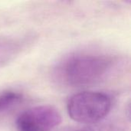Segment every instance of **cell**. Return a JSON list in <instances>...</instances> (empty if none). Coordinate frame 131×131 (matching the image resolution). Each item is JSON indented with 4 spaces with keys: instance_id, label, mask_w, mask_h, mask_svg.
Here are the masks:
<instances>
[{
    "instance_id": "1",
    "label": "cell",
    "mask_w": 131,
    "mask_h": 131,
    "mask_svg": "<svg viewBox=\"0 0 131 131\" xmlns=\"http://www.w3.org/2000/svg\"><path fill=\"white\" fill-rule=\"evenodd\" d=\"M120 58L97 51H77L61 60L54 68L56 79L71 88L97 85L110 78L119 67Z\"/></svg>"
},
{
    "instance_id": "2",
    "label": "cell",
    "mask_w": 131,
    "mask_h": 131,
    "mask_svg": "<svg viewBox=\"0 0 131 131\" xmlns=\"http://www.w3.org/2000/svg\"><path fill=\"white\" fill-rule=\"evenodd\" d=\"M111 107V97L100 91H85L74 94L67 103L69 117L76 122L88 125L102 122Z\"/></svg>"
},
{
    "instance_id": "3",
    "label": "cell",
    "mask_w": 131,
    "mask_h": 131,
    "mask_svg": "<svg viewBox=\"0 0 131 131\" xmlns=\"http://www.w3.org/2000/svg\"><path fill=\"white\" fill-rule=\"evenodd\" d=\"M58 110L50 105H38L22 111L15 121L16 131H53L61 123Z\"/></svg>"
},
{
    "instance_id": "4",
    "label": "cell",
    "mask_w": 131,
    "mask_h": 131,
    "mask_svg": "<svg viewBox=\"0 0 131 131\" xmlns=\"http://www.w3.org/2000/svg\"><path fill=\"white\" fill-rule=\"evenodd\" d=\"M25 43L17 38H0V69L19 54Z\"/></svg>"
},
{
    "instance_id": "5",
    "label": "cell",
    "mask_w": 131,
    "mask_h": 131,
    "mask_svg": "<svg viewBox=\"0 0 131 131\" xmlns=\"http://www.w3.org/2000/svg\"><path fill=\"white\" fill-rule=\"evenodd\" d=\"M23 94L15 90L0 92V115L6 114L18 106L23 101Z\"/></svg>"
},
{
    "instance_id": "6",
    "label": "cell",
    "mask_w": 131,
    "mask_h": 131,
    "mask_svg": "<svg viewBox=\"0 0 131 131\" xmlns=\"http://www.w3.org/2000/svg\"><path fill=\"white\" fill-rule=\"evenodd\" d=\"M124 126L118 122H100L73 131H123Z\"/></svg>"
}]
</instances>
